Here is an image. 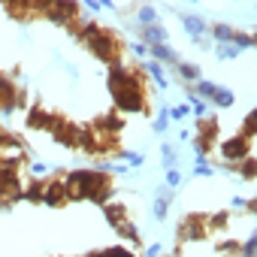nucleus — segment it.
<instances>
[{"label": "nucleus", "instance_id": "obj_1", "mask_svg": "<svg viewBox=\"0 0 257 257\" xmlns=\"http://www.w3.org/2000/svg\"><path fill=\"white\" fill-rule=\"evenodd\" d=\"M85 46L91 49V55H94V58L106 61L109 67L124 61V43H121V37H118L112 28H100V31H97Z\"/></svg>", "mask_w": 257, "mask_h": 257}, {"label": "nucleus", "instance_id": "obj_2", "mask_svg": "<svg viewBox=\"0 0 257 257\" xmlns=\"http://www.w3.org/2000/svg\"><path fill=\"white\" fill-rule=\"evenodd\" d=\"M112 100L118 106V112H149V103H146V76L140 79H131L127 85H121L118 91H112Z\"/></svg>", "mask_w": 257, "mask_h": 257}, {"label": "nucleus", "instance_id": "obj_3", "mask_svg": "<svg viewBox=\"0 0 257 257\" xmlns=\"http://www.w3.org/2000/svg\"><path fill=\"white\" fill-rule=\"evenodd\" d=\"M194 88V97L200 100L203 97V103H212V106H233V91L230 88H224V85H215V82H206V79H200L197 85H191Z\"/></svg>", "mask_w": 257, "mask_h": 257}, {"label": "nucleus", "instance_id": "obj_4", "mask_svg": "<svg viewBox=\"0 0 257 257\" xmlns=\"http://www.w3.org/2000/svg\"><path fill=\"white\" fill-rule=\"evenodd\" d=\"M43 19L52 25L70 28L73 22L82 19V4H43Z\"/></svg>", "mask_w": 257, "mask_h": 257}, {"label": "nucleus", "instance_id": "obj_5", "mask_svg": "<svg viewBox=\"0 0 257 257\" xmlns=\"http://www.w3.org/2000/svg\"><path fill=\"white\" fill-rule=\"evenodd\" d=\"M206 233H209V215H200V212L188 215V218L182 221V227L176 230L179 242H200Z\"/></svg>", "mask_w": 257, "mask_h": 257}, {"label": "nucleus", "instance_id": "obj_6", "mask_svg": "<svg viewBox=\"0 0 257 257\" xmlns=\"http://www.w3.org/2000/svg\"><path fill=\"white\" fill-rule=\"evenodd\" d=\"M221 158H224L227 167H236V164H242L245 158H251V143L236 134V137H230V140L221 143Z\"/></svg>", "mask_w": 257, "mask_h": 257}, {"label": "nucleus", "instance_id": "obj_7", "mask_svg": "<svg viewBox=\"0 0 257 257\" xmlns=\"http://www.w3.org/2000/svg\"><path fill=\"white\" fill-rule=\"evenodd\" d=\"M43 203L49 206V209H61V206H67L70 200H67V188H64V179L61 176H55V179H49L46 182V188H43Z\"/></svg>", "mask_w": 257, "mask_h": 257}, {"label": "nucleus", "instance_id": "obj_8", "mask_svg": "<svg viewBox=\"0 0 257 257\" xmlns=\"http://www.w3.org/2000/svg\"><path fill=\"white\" fill-rule=\"evenodd\" d=\"M19 109V88L10 76L0 73V112L4 115H13Z\"/></svg>", "mask_w": 257, "mask_h": 257}, {"label": "nucleus", "instance_id": "obj_9", "mask_svg": "<svg viewBox=\"0 0 257 257\" xmlns=\"http://www.w3.org/2000/svg\"><path fill=\"white\" fill-rule=\"evenodd\" d=\"M134 34L143 40V46H164L167 43V28L158 22V25H152V28H140V25H134Z\"/></svg>", "mask_w": 257, "mask_h": 257}, {"label": "nucleus", "instance_id": "obj_10", "mask_svg": "<svg viewBox=\"0 0 257 257\" xmlns=\"http://www.w3.org/2000/svg\"><path fill=\"white\" fill-rule=\"evenodd\" d=\"M91 131L106 134V137H115L118 131H124V118H121L118 112H106V115H100V118L91 124Z\"/></svg>", "mask_w": 257, "mask_h": 257}, {"label": "nucleus", "instance_id": "obj_11", "mask_svg": "<svg viewBox=\"0 0 257 257\" xmlns=\"http://www.w3.org/2000/svg\"><path fill=\"white\" fill-rule=\"evenodd\" d=\"M52 118H55V115L46 112L43 106H31L25 124H28V131H49V127H52Z\"/></svg>", "mask_w": 257, "mask_h": 257}, {"label": "nucleus", "instance_id": "obj_12", "mask_svg": "<svg viewBox=\"0 0 257 257\" xmlns=\"http://www.w3.org/2000/svg\"><path fill=\"white\" fill-rule=\"evenodd\" d=\"M149 58H152V61H158L161 67H176V64L182 61V58H179V52H176L170 43H164V46H152V49H149Z\"/></svg>", "mask_w": 257, "mask_h": 257}, {"label": "nucleus", "instance_id": "obj_13", "mask_svg": "<svg viewBox=\"0 0 257 257\" xmlns=\"http://www.w3.org/2000/svg\"><path fill=\"white\" fill-rule=\"evenodd\" d=\"M179 19L185 22V31H188V37H191V40H200V37H206V34H209V25L203 22V16H191V13H179Z\"/></svg>", "mask_w": 257, "mask_h": 257}, {"label": "nucleus", "instance_id": "obj_14", "mask_svg": "<svg viewBox=\"0 0 257 257\" xmlns=\"http://www.w3.org/2000/svg\"><path fill=\"white\" fill-rule=\"evenodd\" d=\"M140 67H143V76H146V79H152L158 88H167V85H170V79H167V67H161L158 61H152V58H149V61H143Z\"/></svg>", "mask_w": 257, "mask_h": 257}, {"label": "nucleus", "instance_id": "obj_15", "mask_svg": "<svg viewBox=\"0 0 257 257\" xmlns=\"http://www.w3.org/2000/svg\"><path fill=\"white\" fill-rule=\"evenodd\" d=\"M218 134H221V131H218V121H215V118H209V115H206V118H197V137H200L203 143L215 146V143H218Z\"/></svg>", "mask_w": 257, "mask_h": 257}, {"label": "nucleus", "instance_id": "obj_16", "mask_svg": "<svg viewBox=\"0 0 257 257\" xmlns=\"http://www.w3.org/2000/svg\"><path fill=\"white\" fill-rule=\"evenodd\" d=\"M103 215H106L109 227H121L124 221H131V215H127V206H124V203H112V200L103 206Z\"/></svg>", "mask_w": 257, "mask_h": 257}, {"label": "nucleus", "instance_id": "obj_17", "mask_svg": "<svg viewBox=\"0 0 257 257\" xmlns=\"http://www.w3.org/2000/svg\"><path fill=\"white\" fill-rule=\"evenodd\" d=\"M176 73H179V82L182 85H197L203 79V70L197 64H191V61H179L176 64Z\"/></svg>", "mask_w": 257, "mask_h": 257}, {"label": "nucleus", "instance_id": "obj_18", "mask_svg": "<svg viewBox=\"0 0 257 257\" xmlns=\"http://www.w3.org/2000/svg\"><path fill=\"white\" fill-rule=\"evenodd\" d=\"M170 203H173V188H158V194H155V218L158 221H164L167 218V209H170Z\"/></svg>", "mask_w": 257, "mask_h": 257}, {"label": "nucleus", "instance_id": "obj_19", "mask_svg": "<svg viewBox=\"0 0 257 257\" xmlns=\"http://www.w3.org/2000/svg\"><path fill=\"white\" fill-rule=\"evenodd\" d=\"M209 37H212V40H218V43H224V46H233L236 28H230L227 22H218V25H212V28H209Z\"/></svg>", "mask_w": 257, "mask_h": 257}, {"label": "nucleus", "instance_id": "obj_20", "mask_svg": "<svg viewBox=\"0 0 257 257\" xmlns=\"http://www.w3.org/2000/svg\"><path fill=\"white\" fill-rule=\"evenodd\" d=\"M43 188H46L43 179H31V182L22 188V200H28V203H43Z\"/></svg>", "mask_w": 257, "mask_h": 257}, {"label": "nucleus", "instance_id": "obj_21", "mask_svg": "<svg viewBox=\"0 0 257 257\" xmlns=\"http://www.w3.org/2000/svg\"><path fill=\"white\" fill-rule=\"evenodd\" d=\"M115 233H118V236H121L124 242H131L134 248H137V245H143V239H140V230H137V227H134L131 221H124L121 227H115Z\"/></svg>", "mask_w": 257, "mask_h": 257}, {"label": "nucleus", "instance_id": "obj_22", "mask_svg": "<svg viewBox=\"0 0 257 257\" xmlns=\"http://www.w3.org/2000/svg\"><path fill=\"white\" fill-rule=\"evenodd\" d=\"M137 25H140V28L158 25V10H155V7H137Z\"/></svg>", "mask_w": 257, "mask_h": 257}, {"label": "nucleus", "instance_id": "obj_23", "mask_svg": "<svg viewBox=\"0 0 257 257\" xmlns=\"http://www.w3.org/2000/svg\"><path fill=\"white\" fill-rule=\"evenodd\" d=\"M254 134H257V112L251 109V112H248V115L242 118V131H239V137L251 143V140H254Z\"/></svg>", "mask_w": 257, "mask_h": 257}, {"label": "nucleus", "instance_id": "obj_24", "mask_svg": "<svg viewBox=\"0 0 257 257\" xmlns=\"http://www.w3.org/2000/svg\"><path fill=\"white\" fill-rule=\"evenodd\" d=\"M254 167H257V164H254V155H251V158H245L242 164H236V167H233V173H239L245 182H254V176H257V170H254Z\"/></svg>", "mask_w": 257, "mask_h": 257}, {"label": "nucleus", "instance_id": "obj_25", "mask_svg": "<svg viewBox=\"0 0 257 257\" xmlns=\"http://www.w3.org/2000/svg\"><path fill=\"white\" fill-rule=\"evenodd\" d=\"M115 158H118V161H124V164H131V167H143V161H146L140 152H131V149H118V152H115Z\"/></svg>", "mask_w": 257, "mask_h": 257}, {"label": "nucleus", "instance_id": "obj_26", "mask_svg": "<svg viewBox=\"0 0 257 257\" xmlns=\"http://www.w3.org/2000/svg\"><path fill=\"white\" fill-rule=\"evenodd\" d=\"M100 257H137V254L124 245H109V248H100Z\"/></svg>", "mask_w": 257, "mask_h": 257}, {"label": "nucleus", "instance_id": "obj_27", "mask_svg": "<svg viewBox=\"0 0 257 257\" xmlns=\"http://www.w3.org/2000/svg\"><path fill=\"white\" fill-rule=\"evenodd\" d=\"M215 55H218V61H233V58H239L242 52H239L236 46H224V43H218V46H215Z\"/></svg>", "mask_w": 257, "mask_h": 257}, {"label": "nucleus", "instance_id": "obj_28", "mask_svg": "<svg viewBox=\"0 0 257 257\" xmlns=\"http://www.w3.org/2000/svg\"><path fill=\"white\" fill-rule=\"evenodd\" d=\"M161 158H164V167H167V170H176V161H179V158H176L173 143H164V146H161Z\"/></svg>", "mask_w": 257, "mask_h": 257}, {"label": "nucleus", "instance_id": "obj_29", "mask_svg": "<svg viewBox=\"0 0 257 257\" xmlns=\"http://www.w3.org/2000/svg\"><path fill=\"white\" fill-rule=\"evenodd\" d=\"M230 224V212H215L212 218H209V230H221V227H227Z\"/></svg>", "mask_w": 257, "mask_h": 257}, {"label": "nucleus", "instance_id": "obj_30", "mask_svg": "<svg viewBox=\"0 0 257 257\" xmlns=\"http://www.w3.org/2000/svg\"><path fill=\"white\" fill-rule=\"evenodd\" d=\"M152 127H155V134H167V127H170V115H167V109L158 112V118L152 121Z\"/></svg>", "mask_w": 257, "mask_h": 257}, {"label": "nucleus", "instance_id": "obj_31", "mask_svg": "<svg viewBox=\"0 0 257 257\" xmlns=\"http://www.w3.org/2000/svg\"><path fill=\"white\" fill-rule=\"evenodd\" d=\"M28 173H31V179H43V176H49V167L43 161H31L28 164Z\"/></svg>", "mask_w": 257, "mask_h": 257}, {"label": "nucleus", "instance_id": "obj_32", "mask_svg": "<svg viewBox=\"0 0 257 257\" xmlns=\"http://www.w3.org/2000/svg\"><path fill=\"white\" fill-rule=\"evenodd\" d=\"M197 118H206V112H209V103H203V100H197V97H191V106H188Z\"/></svg>", "mask_w": 257, "mask_h": 257}, {"label": "nucleus", "instance_id": "obj_33", "mask_svg": "<svg viewBox=\"0 0 257 257\" xmlns=\"http://www.w3.org/2000/svg\"><path fill=\"white\" fill-rule=\"evenodd\" d=\"M188 106L185 103H179V106H173V109H167V115H170V121H182V118H188Z\"/></svg>", "mask_w": 257, "mask_h": 257}, {"label": "nucleus", "instance_id": "obj_34", "mask_svg": "<svg viewBox=\"0 0 257 257\" xmlns=\"http://www.w3.org/2000/svg\"><path fill=\"white\" fill-rule=\"evenodd\" d=\"M215 170H212V164L209 161H197V167H194V176H200V179H209Z\"/></svg>", "mask_w": 257, "mask_h": 257}, {"label": "nucleus", "instance_id": "obj_35", "mask_svg": "<svg viewBox=\"0 0 257 257\" xmlns=\"http://www.w3.org/2000/svg\"><path fill=\"white\" fill-rule=\"evenodd\" d=\"M182 185V173L179 170H167V188H179Z\"/></svg>", "mask_w": 257, "mask_h": 257}, {"label": "nucleus", "instance_id": "obj_36", "mask_svg": "<svg viewBox=\"0 0 257 257\" xmlns=\"http://www.w3.org/2000/svg\"><path fill=\"white\" fill-rule=\"evenodd\" d=\"M131 55L143 61V58H149V46H143V43H134V46H131Z\"/></svg>", "mask_w": 257, "mask_h": 257}, {"label": "nucleus", "instance_id": "obj_37", "mask_svg": "<svg viewBox=\"0 0 257 257\" xmlns=\"http://www.w3.org/2000/svg\"><path fill=\"white\" fill-rule=\"evenodd\" d=\"M161 254H164V248H161V245H158V242H155V245H149V248H146V257H161Z\"/></svg>", "mask_w": 257, "mask_h": 257}, {"label": "nucleus", "instance_id": "obj_38", "mask_svg": "<svg viewBox=\"0 0 257 257\" xmlns=\"http://www.w3.org/2000/svg\"><path fill=\"white\" fill-rule=\"evenodd\" d=\"M0 137H4V127H0Z\"/></svg>", "mask_w": 257, "mask_h": 257}]
</instances>
